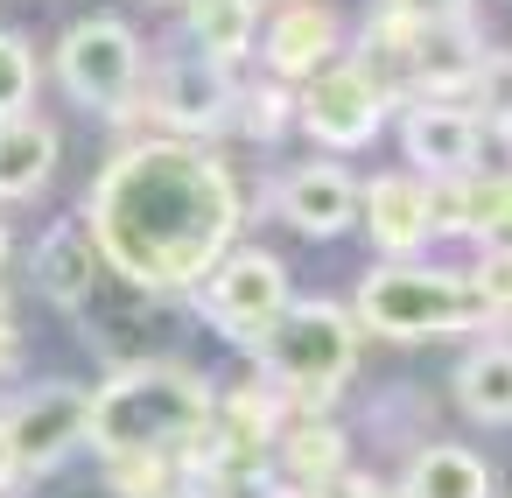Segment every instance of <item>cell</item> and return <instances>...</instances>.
<instances>
[{
  "mask_svg": "<svg viewBox=\"0 0 512 498\" xmlns=\"http://www.w3.org/2000/svg\"><path fill=\"white\" fill-rule=\"evenodd\" d=\"M190 29L211 64H232L253 50V0H190Z\"/></svg>",
  "mask_w": 512,
  "mask_h": 498,
  "instance_id": "cell-20",
  "label": "cell"
},
{
  "mask_svg": "<svg viewBox=\"0 0 512 498\" xmlns=\"http://www.w3.org/2000/svg\"><path fill=\"white\" fill-rule=\"evenodd\" d=\"M281 456H288V470H295L302 484H330V477L344 470V435H337V421L302 414V421L281 435Z\"/></svg>",
  "mask_w": 512,
  "mask_h": 498,
  "instance_id": "cell-21",
  "label": "cell"
},
{
  "mask_svg": "<svg viewBox=\"0 0 512 498\" xmlns=\"http://www.w3.org/2000/svg\"><path fill=\"white\" fill-rule=\"evenodd\" d=\"M204 498H281V484L253 456H204Z\"/></svg>",
  "mask_w": 512,
  "mask_h": 498,
  "instance_id": "cell-23",
  "label": "cell"
},
{
  "mask_svg": "<svg viewBox=\"0 0 512 498\" xmlns=\"http://www.w3.org/2000/svg\"><path fill=\"white\" fill-rule=\"evenodd\" d=\"M162 498H204V491H190V484H169V491H162Z\"/></svg>",
  "mask_w": 512,
  "mask_h": 498,
  "instance_id": "cell-31",
  "label": "cell"
},
{
  "mask_svg": "<svg viewBox=\"0 0 512 498\" xmlns=\"http://www.w3.org/2000/svg\"><path fill=\"white\" fill-rule=\"evenodd\" d=\"M260 365L288 400H302L316 414L344 393V379L358 365V316L337 302H288L260 330Z\"/></svg>",
  "mask_w": 512,
  "mask_h": 498,
  "instance_id": "cell-3",
  "label": "cell"
},
{
  "mask_svg": "<svg viewBox=\"0 0 512 498\" xmlns=\"http://www.w3.org/2000/svg\"><path fill=\"white\" fill-rule=\"evenodd\" d=\"M456 400H463V414L484 421V428L512 421V344H484V351H470L463 372H456Z\"/></svg>",
  "mask_w": 512,
  "mask_h": 498,
  "instance_id": "cell-18",
  "label": "cell"
},
{
  "mask_svg": "<svg viewBox=\"0 0 512 498\" xmlns=\"http://www.w3.org/2000/svg\"><path fill=\"white\" fill-rule=\"evenodd\" d=\"M330 50H337V15L316 8V0H288V8L274 15V29H267L274 78H316L330 64Z\"/></svg>",
  "mask_w": 512,
  "mask_h": 498,
  "instance_id": "cell-14",
  "label": "cell"
},
{
  "mask_svg": "<svg viewBox=\"0 0 512 498\" xmlns=\"http://www.w3.org/2000/svg\"><path fill=\"white\" fill-rule=\"evenodd\" d=\"M239 232V190L190 141H141L92 183V253L134 288H197Z\"/></svg>",
  "mask_w": 512,
  "mask_h": 498,
  "instance_id": "cell-1",
  "label": "cell"
},
{
  "mask_svg": "<svg viewBox=\"0 0 512 498\" xmlns=\"http://www.w3.org/2000/svg\"><path fill=\"white\" fill-rule=\"evenodd\" d=\"M85 414H92V393H78V386H43V393H29L0 428H8L22 470H43V463H57L71 442H85Z\"/></svg>",
  "mask_w": 512,
  "mask_h": 498,
  "instance_id": "cell-9",
  "label": "cell"
},
{
  "mask_svg": "<svg viewBox=\"0 0 512 498\" xmlns=\"http://www.w3.org/2000/svg\"><path fill=\"white\" fill-rule=\"evenodd\" d=\"M281 218L309 239H337L358 225V183L337 169V162H316V169H295L281 183Z\"/></svg>",
  "mask_w": 512,
  "mask_h": 498,
  "instance_id": "cell-11",
  "label": "cell"
},
{
  "mask_svg": "<svg viewBox=\"0 0 512 498\" xmlns=\"http://www.w3.org/2000/svg\"><path fill=\"white\" fill-rule=\"evenodd\" d=\"M400 15H463V0H386Z\"/></svg>",
  "mask_w": 512,
  "mask_h": 498,
  "instance_id": "cell-28",
  "label": "cell"
},
{
  "mask_svg": "<svg viewBox=\"0 0 512 498\" xmlns=\"http://www.w3.org/2000/svg\"><path fill=\"white\" fill-rule=\"evenodd\" d=\"M477 113L470 106H442V99H421L414 113H407V162H421L428 176H463L470 169V155H477Z\"/></svg>",
  "mask_w": 512,
  "mask_h": 498,
  "instance_id": "cell-13",
  "label": "cell"
},
{
  "mask_svg": "<svg viewBox=\"0 0 512 498\" xmlns=\"http://www.w3.org/2000/svg\"><path fill=\"white\" fill-rule=\"evenodd\" d=\"M358 218H365V232H372V246L379 253H414V246H428V232H435V204H428V183H414V176H379L365 197H358Z\"/></svg>",
  "mask_w": 512,
  "mask_h": 498,
  "instance_id": "cell-12",
  "label": "cell"
},
{
  "mask_svg": "<svg viewBox=\"0 0 512 498\" xmlns=\"http://www.w3.org/2000/svg\"><path fill=\"white\" fill-rule=\"evenodd\" d=\"M232 106H239V92H232L225 64H211V57H183L155 78V120L176 134H211Z\"/></svg>",
  "mask_w": 512,
  "mask_h": 498,
  "instance_id": "cell-10",
  "label": "cell"
},
{
  "mask_svg": "<svg viewBox=\"0 0 512 498\" xmlns=\"http://www.w3.org/2000/svg\"><path fill=\"white\" fill-rule=\"evenodd\" d=\"M29 99H36V57L15 29H0V120L29 113Z\"/></svg>",
  "mask_w": 512,
  "mask_h": 498,
  "instance_id": "cell-24",
  "label": "cell"
},
{
  "mask_svg": "<svg viewBox=\"0 0 512 498\" xmlns=\"http://www.w3.org/2000/svg\"><path fill=\"white\" fill-rule=\"evenodd\" d=\"M372 498H386V491H379V484H372ZM393 498H400V491H393Z\"/></svg>",
  "mask_w": 512,
  "mask_h": 498,
  "instance_id": "cell-33",
  "label": "cell"
},
{
  "mask_svg": "<svg viewBox=\"0 0 512 498\" xmlns=\"http://www.w3.org/2000/svg\"><path fill=\"white\" fill-rule=\"evenodd\" d=\"M365 43H372V50H393L421 99H456V92H470L477 36H470L463 15H400V8H386V15H372V36H365Z\"/></svg>",
  "mask_w": 512,
  "mask_h": 498,
  "instance_id": "cell-5",
  "label": "cell"
},
{
  "mask_svg": "<svg viewBox=\"0 0 512 498\" xmlns=\"http://www.w3.org/2000/svg\"><path fill=\"white\" fill-rule=\"evenodd\" d=\"M400 498H491V470H484L470 449L435 442V449H421V456H414V470H407Z\"/></svg>",
  "mask_w": 512,
  "mask_h": 498,
  "instance_id": "cell-17",
  "label": "cell"
},
{
  "mask_svg": "<svg viewBox=\"0 0 512 498\" xmlns=\"http://www.w3.org/2000/svg\"><path fill=\"white\" fill-rule=\"evenodd\" d=\"M281 309H288V267L274 253H225L204 274V316L239 344H260V330Z\"/></svg>",
  "mask_w": 512,
  "mask_h": 498,
  "instance_id": "cell-8",
  "label": "cell"
},
{
  "mask_svg": "<svg viewBox=\"0 0 512 498\" xmlns=\"http://www.w3.org/2000/svg\"><path fill=\"white\" fill-rule=\"evenodd\" d=\"M470 288L484 295V309H491V316H512V246H498V253L470 274Z\"/></svg>",
  "mask_w": 512,
  "mask_h": 498,
  "instance_id": "cell-27",
  "label": "cell"
},
{
  "mask_svg": "<svg viewBox=\"0 0 512 498\" xmlns=\"http://www.w3.org/2000/svg\"><path fill=\"white\" fill-rule=\"evenodd\" d=\"M15 470H22V463H15V442H8V428H0V491L15 484Z\"/></svg>",
  "mask_w": 512,
  "mask_h": 498,
  "instance_id": "cell-30",
  "label": "cell"
},
{
  "mask_svg": "<svg viewBox=\"0 0 512 498\" xmlns=\"http://www.w3.org/2000/svg\"><path fill=\"white\" fill-rule=\"evenodd\" d=\"M386 99L393 92L379 85V71H365V64H323L309 78V92L295 99V113H302V127L323 148H365L379 134V120H386Z\"/></svg>",
  "mask_w": 512,
  "mask_h": 498,
  "instance_id": "cell-7",
  "label": "cell"
},
{
  "mask_svg": "<svg viewBox=\"0 0 512 498\" xmlns=\"http://www.w3.org/2000/svg\"><path fill=\"white\" fill-rule=\"evenodd\" d=\"M85 442L99 456H155V463H204L211 449V393L183 365H134L92 393Z\"/></svg>",
  "mask_w": 512,
  "mask_h": 498,
  "instance_id": "cell-2",
  "label": "cell"
},
{
  "mask_svg": "<svg viewBox=\"0 0 512 498\" xmlns=\"http://www.w3.org/2000/svg\"><path fill=\"white\" fill-rule=\"evenodd\" d=\"M0 260H8V225H0Z\"/></svg>",
  "mask_w": 512,
  "mask_h": 498,
  "instance_id": "cell-32",
  "label": "cell"
},
{
  "mask_svg": "<svg viewBox=\"0 0 512 498\" xmlns=\"http://www.w3.org/2000/svg\"><path fill=\"white\" fill-rule=\"evenodd\" d=\"M106 477L127 498H162L169 491V463H155V456H106Z\"/></svg>",
  "mask_w": 512,
  "mask_h": 498,
  "instance_id": "cell-26",
  "label": "cell"
},
{
  "mask_svg": "<svg viewBox=\"0 0 512 498\" xmlns=\"http://www.w3.org/2000/svg\"><path fill=\"white\" fill-rule=\"evenodd\" d=\"M288 120H295V99H288V92H281L274 78L246 92V134H253V141H274V134H281Z\"/></svg>",
  "mask_w": 512,
  "mask_h": 498,
  "instance_id": "cell-25",
  "label": "cell"
},
{
  "mask_svg": "<svg viewBox=\"0 0 512 498\" xmlns=\"http://www.w3.org/2000/svg\"><path fill=\"white\" fill-rule=\"evenodd\" d=\"M57 169V134L29 113L0 120V197H36Z\"/></svg>",
  "mask_w": 512,
  "mask_h": 498,
  "instance_id": "cell-16",
  "label": "cell"
},
{
  "mask_svg": "<svg viewBox=\"0 0 512 498\" xmlns=\"http://www.w3.org/2000/svg\"><path fill=\"white\" fill-rule=\"evenodd\" d=\"M274 393H260V386H239L232 400H211V449L204 456H267L274 449Z\"/></svg>",
  "mask_w": 512,
  "mask_h": 498,
  "instance_id": "cell-15",
  "label": "cell"
},
{
  "mask_svg": "<svg viewBox=\"0 0 512 498\" xmlns=\"http://www.w3.org/2000/svg\"><path fill=\"white\" fill-rule=\"evenodd\" d=\"M92 274H99L92 239H78V232H50V239L36 246V281H43V295H50V302L78 309V302L92 295Z\"/></svg>",
  "mask_w": 512,
  "mask_h": 498,
  "instance_id": "cell-19",
  "label": "cell"
},
{
  "mask_svg": "<svg viewBox=\"0 0 512 498\" xmlns=\"http://www.w3.org/2000/svg\"><path fill=\"white\" fill-rule=\"evenodd\" d=\"M316 491H323V498H372V484H365V477H344V470H337L330 484H316Z\"/></svg>",
  "mask_w": 512,
  "mask_h": 498,
  "instance_id": "cell-29",
  "label": "cell"
},
{
  "mask_svg": "<svg viewBox=\"0 0 512 498\" xmlns=\"http://www.w3.org/2000/svg\"><path fill=\"white\" fill-rule=\"evenodd\" d=\"M470 99H477V127L512 134V50L477 57V71H470Z\"/></svg>",
  "mask_w": 512,
  "mask_h": 498,
  "instance_id": "cell-22",
  "label": "cell"
},
{
  "mask_svg": "<svg viewBox=\"0 0 512 498\" xmlns=\"http://www.w3.org/2000/svg\"><path fill=\"white\" fill-rule=\"evenodd\" d=\"M491 309L470 288V274H442V267H379L358 288V330L393 337V344H421V337H463L477 330Z\"/></svg>",
  "mask_w": 512,
  "mask_h": 498,
  "instance_id": "cell-4",
  "label": "cell"
},
{
  "mask_svg": "<svg viewBox=\"0 0 512 498\" xmlns=\"http://www.w3.org/2000/svg\"><path fill=\"white\" fill-rule=\"evenodd\" d=\"M57 78H64V92H71L78 106H92V113H127V99H134V85H141V43H134V29L113 22V15L78 22V29L64 36V50H57Z\"/></svg>",
  "mask_w": 512,
  "mask_h": 498,
  "instance_id": "cell-6",
  "label": "cell"
}]
</instances>
